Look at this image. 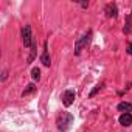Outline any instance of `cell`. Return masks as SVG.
<instances>
[{
  "mask_svg": "<svg viewBox=\"0 0 132 132\" xmlns=\"http://www.w3.org/2000/svg\"><path fill=\"white\" fill-rule=\"evenodd\" d=\"M73 100H75V92L73 90H67L64 93V96H62V101H64V106H72L73 104Z\"/></svg>",
  "mask_w": 132,
  "mask_h": 132,
  "instance_id": "obj_3",
  "label": "cell"
},
{
  "mask_svg": "<svg viewBox=\"0 0 132 132\" xmlns=\"http://www.w3.org/2000/svg\"><path fill=\"white\" fill-rule=\"evenodd\" d=\"M120 124L124 126V127L130 126V124H132V115H130V113H123V115L120 117Z\"/></svg>",
  "mask_w": 132,
  "mask_h": 132,
  "instance_id": "obj_5",
  "label": "cell"
},
{
  "mask_svg": "<svg viewBox=\"0 0 132 132\" xmlns=\"http://www.w3.org/2000/svg\"><path fill=\"white\" fill-rule=\"evenodd\" d=\"M118 110L123 113H130L132 112V104L130 103H120L118 104Z\"/></svg>",
  "mask_w": 132,
  "mask_h": 132,
  "instance_id": "obj_6",
  "label": "cell"
},
{
  "mask_svg": "<svg viewBox=\"0 0 132 132\" xmlns=\"http://www.w3.org/2000/svg\"><path fill=\"white\" fill-rule=\"evenodd\" d=\"M101 87H103V86H96V87H95V90H93V92L90 93V96H95V95H96V93H98V92L101 90Z\"/></svg>",
  "mask_w": 132,
  "mask_h": 132,
  "instance_id": "obj_11",
  "label": "cell"
},
{
  "mask_svg": "<svg viewBox=\"0 0 132 132\" xmlns=\"http://www.w3.org/2000/svg\"><path fill=\"white\" fill-rule=\"evenodd\" d=\"M127 53H129V54H132V42H130V44H129V47H127Z\"/></svg>",
  "mask_w": 132,
  "mask_h": 132,
  "instance_id": "obj_12",
  "label": "cell"
},
{
  "mask_svg": "<svg viewBox=\"0 0 132 132\" xmlns=\"http://www.w3.org/2000/svg\"><path fill=\"white\" fill-rule=\"evenodd\" d=\"M31 76H33V79H34V81H39V79H40V70H39L37 67H36V69H33V70H31Z\"/></svg>",
  "mask_w": 132,
  "mask_h": 132,
  "instance_id": "obj_8",
  "label": "cell"
},
{
  "mask_svg": "<svg viewBox=\"0 0 132 132\" xmlns=\"http://www.w3.org/2000/svg\"><path fill=\"white\" fill-rule=\"evenodd\" d=\"M132 31V20H130V17L127 19V27L124 28V33H130Z\"/></svg>",
  "mask_w": 132,
  "mask_h": 132,
  "instance_id": "obj_9",
  "label": "cell"
},
{
  "mask_svg": "<svg viewBox=\"0 0 132 132\" xmlns=\"http://www.w3.org/2000/svg\"><path fill=\"white\" fill-rule=\"evenodd\" d=\"M40 61H42V64L44 65H47V67H50V56H48V51H47V45H45V48H44V53H42V57H40Z\"/></svg>",
  "mask_w": 132,
  "mask_h": 132,
  "instance_id": "obj_7",
  "label": "cell"
},
{
  "mask_svg": "<svg viewBox=\"0 0 132 132\" xmlns=\"http://www.w3.org/2000/svg\"><path fill=\"white\" fill-rule=\"evenodd\" d=\"M118 14V10H117V5L115 3H109L106 6V16L107 17H117Z\"/></svg>",
  "mask_w": 132,
  "mask_h": 132,
  "instance_id": "obj_4",
  "label": "cell"
},
{
  "mask_svg": "<svg viewBox=\"0 0 132 132\" xmlns=\"http://www.w3.org/2000/svg\"><path fill=\"white\" fill-rule=\"evenodd\" d=\"M90 36H92V31H89L87 34H84V36L76 42V45H75V53H76V54H79V53H81V50H82V47H84V45H87V42L90 40Z\"/></svg>",
  "mask_w": 132,
  "mask_h": 132,
  "instance_id": "obj_2",
  "label": "cell"
},
{
  "mask_svg": "<svg viewBox=\"0 0 132 132\" xmlns=\"http://www.w3.org/2000/svg\"><path fill=\"white\" fill-rule=\"evenodd\" d=\"M22 37H23V44L25 47H33V36H31V28L30 25H25L23 30H22Z\"/></svg>",
  "mask_w": 132,
  "mask_h": 132,
  "instance_id": "obj_1",
  "label": "cell"
},
{
  "mask_svg": "<svg viewBox=\"0 0 132 132\" xmlns=\"http://www.w3.org/2000/svg\"><path fill=\"white\" fill-rule=\"evenodd\" d=\"M34 89H36V87H34V84H30V86H28V89H27V90L23 92V96H25V95H28V93H31V92H33Z\"/></svg>",
  "mask_w": 132,
  "mask_h": 132,
  "instance_id": "obj_10",
  "label": "cell"
}]
</instances>
